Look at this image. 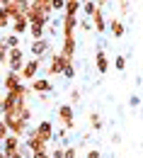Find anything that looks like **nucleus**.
I'll return each instance as SVG.
<instances>
[{
  "instance_id": "f257e3e1",
  "label": "nucleus",
  "mask_w": 143,
  "mask_h": 158,
  "mask_svg": "<svg viewBox=\"0 0 143 158\" xmlns=\"http://www.w3.org/2000/svg\"><path fill=\"white\" fill-rule=\"evenodd\" d=\"M73 63V59H68L66 54L61 51H56L51 59H49V66H46V78H54V76H63L66 73V68Z\"/></svg>"
},
{
  "instance_id": "f03ea898",
  "label": "nucleus",
  "mask_w": 143,
  "mask_h": 158,
  "mask_svg": "<svg viewBox=\"0 0 143 158\" xmlns=\"http://www.w3.org/2000/svg\"><path fill=\"white\" fill-rule=\"evenodd\" d=\"M2 122L7 124L10 134H17V136H22V134L29 129V122L22 117L20 112H15V114H2Z\"/></svg>"
},
{
  "instance_id": "7ed1b4c3",
  "label": "nucleus",
  "mask_w": 143,
  "mask_h": 158,
  "mask_svg": "<svg viewBox=\"0 0 143 158\" xmlns=\"http://www.w3.org/2000/svg\"><path fill=\"white\" fill-rule=\"evenodd\" d=\"M56 117H58V122H61L68 131L75 129V122H73V119H75V112H73V105H70V102H63V105L56 107Z\"/></svg>"
},
{
  "instance_id": "20e7f679",
  "label": "nucleus",
  "mask_w": 143,
  "mask_h": 158,
  "mask_svg": "<svg viewBox=\"0 0 143 158\" xmlns=\"http://www.w3.org/2000/svg\"><path fill=\"white\" fill-rule=\"evenodd\" d=\"M27 17H29V22H32V24H39V27H49V24H51V15H46V12H44L41 7H37L34 2L29 5Z\"/></svg>"
},
{
  "instance_id": "39448f33",
  "label": "nucleus",
  "mask_w": 143,
  "mask_h": 158,
  "mask_svg": "<svg viewBox=\"0 0 143 158\" xmlns=\"http://www.w3.org/2000/svg\"><path fill=\"white\" fill-rule=\"evenodd\" d=\"M24 63H27V61H24V49H22V46L10 49V54H7V63H5V66H7L10 71H17V73H20L22 68H24Z\"/></svg>"
},
{
  "instance_id": "423d86ee",
  "label": "nucleus",
  "mask_w": 143,
  "mask_h": 158,
  "mask_svg": "<svg viewBox=\"0 0 143 158\" xmlns=\"http://www.w3.org/2000/svg\"><path fill=\"white\" fill-rule=\"evenodd\" d=\"M24 146L32 151V153H37V151H46V141L37 134V129H27V139H24Z\"/></svg>"
},
{
  "instance_id": "0eeeda50",
  "label": "nucleus",
  "mask_w": 143,
  "mask_h": 158,
  "mask_svg": "<svg viewBox=\"0 0 143 158\" xmlns=\"http://www.w3.org/2000/svg\"><path fill=\"white\" fill-rule=\"evenodd\" d=\"M41 63H44L41 59H29L27 63H24V68L20 71V73H22V80H29V83H32V80H34L37 76H39V68H41Z\"/></svg>"
},
{
  "instance_id": "6e6552de",
  "label": "nucleus",
  "mask_w": 143,
  "mask_h": 158,
  "mask_svg": "<svg viewBox=\"0 0 143 158\" xmlns=\"http://www.w3.org/2000/svg\"><path fill=\"white\" fill-rule=\"evenodd\" d=\"M20 85H22V73L7 68L5 78H2V90H5V93H10V90H15V88H20Z\"/></svg>"
},
{
  "instance_id": "1a4fd4ad",
  "label": "nucleus",
  "mask_w": 143,
  "mask_h": 158,
  "mask_svg": "<svg viewBox=\"0 0 143 158\" xmlns=\"http://www.w3.org/2000/svg\"><path fill=\"white\" fill-rule=\"evenodd\" d=\"M34 129H37V134H39L46 143H49V141H54V136H56V129H54V124H51L49 119H41Z\"/></svg>"
},
{
  "instance_id": "9d476101",
  "label": "nucleus",
  "mask_w": 143,
  "mask_h": 158,
  "mask_svg": "<svg viewBox=\"0 0 143 158\" xmlns=\"http://www.w3.org/2000/svg\"><path fill=\"white\" fill-rule=\"evenodd\" d=\"M78 24H80L78 17H73V15H63V20H61V34H63V37H73L75 29H78Z\"/></svg>"
},
{
  "instance_id": "9b49d317",
  "label": "nucleus",
  "mask_w": 143,
  "mask_h": 158,
  "mask_svg": "<svg viewBox=\"0 0 143 158\" xmlns=\"http://www.w3.org/2000/svg\"><path fill=\"white\" fill-rule=\"evenodd\" d=\"M29 27H32V22H29V17H27V12L24 15H17L15 20H12V34H24V32H29Z\"/></svg>"
},
{
  "instance_id": "f8f14e48",
  "label": "nucleus",
  "mask_w": 143,
  "mask_h": 158,
  "mask_svg": "<svg viewBox=\"0 0 143 158\" xmlns=\"http://www.w3.org/2000/svg\"><path fill=\"white\" fill-rule=\"evenodd\" d=\"M20 146H22V136H17V134H10V136L2 141V151L7 153V158L12 156V153H15Z\"/></svg>"
},
{
  "instance_id": "ddd939ff",
  "label": "nucleus",
  "mask_w": 143,
  "mask_h": 158,
  "mask_svg": "<svg viewBox=\"0 0 143 158\" xmlns=\"http://www.w3.org/2000/svg\"><path fill=\"white\" fill-rule=\"evenodd\" d=\"M29 88H32L37 95H41V93H51V90H54V83L49 78H34L29 83Z\"/></svg>"
},
{
  "instance_id": "4468645a",
  "label": "nucleus",
  "mask_w": 143,
  "mask_h": 158,
  "mask_svg": "<svg viewBox=\"0 0 143 158\" xmlns=\"http://www.w3.org/2000/svg\"><path fill=\"white\" fill-rule=\"evenodd\" d=\"M95 68H97L100 76H104L109 71V59H107V51L104 49H97V54H95Z\"/></svg>"
},
{
  "instance_id": "2eb2a0df",
  "label": "nucleus",
  "mask_w": 143,
  "mask_h": 158,
  "mask_svg": "<svg viewBox=\"0 0 143 158\" xmlns=\"http://www.w3.org/2000/svg\"><path fill=\"white\" fill-rule=\"evenodd\" d=\"M75 49H78V39H75V34H73V37H63L61 54H66L68 59H73V56H75Z\"/></svg>"
},
{
  "instance_id": "dca6fc26",
  "label": "nucleus",
  "mask_w": 143,
  "mask_h": 158,
  "mask_svg": "<svg viewBox=\"0 0 143 158\" xmlns=\"http://www.w3.org/2000/svg\"><path fill=\"white\" fill-rule=\"evenodd\" d=\"M90 20H92V27H95V32H100V34L109 29V22H107V17L102 15V7H97V12H95Z\"/></svg>"
},
{
  "instance_id": "f3484780",
  "label": "nucleus",
  "mask_w": 143,
  "mask_h": 158,
  "mask_svg": "<svg viewBox=\"0 0 143 158\" xmlns=\"http://www.w3.org/2000/svg\"><path fill=\"white\" fill-rule=\"evenodd\" d=\"M109 32H112V37L114 39H121L124 37V32H126V27H124V22L119 20V17H109Z\"/></svg>"
},
{
  "instance_id": "a211bd4d",
  "label": "nucleus",
  "mask_w": 143,
  "mask_h": 158,
  "mask_svg": "<svg viewBox=\"0 0 143 158\" xmlns=\"http://www.w3.org/2000/svg\"><path fill=\"white\" fill-rule=\"evenodd\" d=\"M82 10V2L80 0H66V7H63V15H73L78 17V12Z\"/></svg>"
},
{
  "instance_id": "6ab92c4d",
  "label": "nucleus",
  "mask_w": 143,
  "mask_h": 158,
  "mask_svg": "<svg viewBox=\"0 0 143 158\" xmlns=\"http://www.w3.org/2000/svg\"><path fill=\"white\" fill-rule=\"evenodd\" d=\"M87 119H90V129H92V131H102L104 122H102V114H100V112H95V110H92V112L87 114Z\"/></svg>"
},
{
  "instance_id": "aec40b11",
  "label": "nucleus",
  "mask_w": 143,
  "mask_h": 158,
  "mask_svg": "<svg viewBox=\"0 0 143 158\" xmlns=\"http://www.w3.org/2000/svg\"><path fill=\"white\" fill-rule=\"evenodd\" d=\"M80 12L87 17V20H90V17L97 12V2H95V0H85V2H82V10H80Z\"/></svg>"
},
{
  "instance_id": "412c9836",
  "label": "nucleus",
  "mask_w": 143,
  "mask_h": 158,
  "mask_svg": "<svg viewBox=\"0 0 143 158\" xmlns=\"http://www.w3.org/2000/svg\"><path fill=\"white\" fill-rule=\"evenodd\" d=\"M2 41H5L10 49H17V46H22V37H20V34H7V37H2Z\"/></svg>"
},
{
  "instance_id": "4be33fe9",
  "label": "nucleus",
  "mask_w": 143,
  "mask_h": 158,
  "mask_svg": "<svg viewBox=\"0 0 143 158\" xmlns=\"http://www.w3.org/2000/svg\"><path fill=\"white\" fill-rule=\"evenodd\" d=\"M29 34H32V39H46V27L32 24V27H29Z\"/></svg>"
},
{
  "instance_id": "5701e85b",
  "label": "nucleus",
  "mask_w": 143,
  "mask_h": 158,
  "mask_svg": "<svg viewBox=\"0 0 143 158\" xmlns=\"http://www.w3.org/2000/svg\"><path fill=\"white\" fill-rule=\"evenodd\" d=\"M32 2H34L37 7H41L46 15H51V12H54V10H51V0H32Z\"/></svg>"
},
{
  "instance_id": "b1692460",
  "label": "nucleus",
  "mask_w": 143,
  "mask_h": 158,
  "mask_svg": "<svg viewBox=\"0 0 143 158\" xmlns=\"http://www.w3.org/2000/svg\"><path fill=\"white\" fill-rule=\"evenodd\" d=\"M114 68H117L119 73L126 68V56H124V54H117V59H114Z\"/></svg>"
},
{
  "instance_id": "393cba45",
  "label": "nucleus",
  "mask_w": 143,
  "mask_h": 158,
  "mask_svg": "<svg viewBox=\"0 0 143 158\" xmlns=\"http://www.w3.org/2000/svg\"><path fill=\"white\" fill-rule=\"evenodd\" d=\"M7 54H10V46L0 39V63H7Z\"/></svg>"
},
{
  "instance_id": "a878e982",
  "label": "nucleus",
  "mask_w": 143,
  "mask_h": 158,
  "mask_svg": "<svg viewBox=\"0 0 143 158\" xmlns=\"http://www.w3.org/2000/svg\"><path fill=\"white\" fill-rule=\"evenodd\" d=\"M12 24V17L5 12V10H0V29H5V27H10Z\"/></svg>"
},
{
  "instance_id": "bb28decb",
  "label": "nucleus",
  "mask_w": 143,
  "mask_h": 158,
  "mask_svg": "<svg viewBox=\"0 0 143 158\" xmlns=\"http://www.w3.org/2000/svg\"><path fill=\"white\" fill-rule=\"evenodd\" d=\"M7 136H10V129H7V124L0 119V148H2V141H5Z\"/></svg>"
},
{
  "instance_id": "cd10ccee",
  "label": "nucleus",
  "mask_w": 143,
  "mask_h": 158,
  "mask_svg": "<svg viewBox=\"0 0 143 158\" xmlns=\"http://www.w3.org/2000/svg\"><path fill=\"white\" fill-rule=\"evenodd\" d=\"M63 7H66V0H51V10L54 12H63Z\"/></svg>"
},
{
  "instance_id": "c85d7f7f",
  "label": "nucleus",
  "mask_w": 143,
  "mask_h": 158,
  "mask_svg": "<svg viewBox=\"0 0 143 158\" xmlns=\"http://www.w3.org/2000/svg\"><path fill=\"white\" fill-rule=\"evenodd\" d=\"M63 158H78V148H75V146H66V153H63Z\"/></svg>"
},
{
  "instance_id": "c756f323",
  "label": "nucleus",
  "mask_w": 143,
  "mask_h": 158,
  "mask_svg": "<svg viewBox=\"0 0 143 158\" xmlns=\"http://www.w3.org/2000/svg\"><path fill=\"white\" fill-rule=\"evenodd\" d=\"M78 27H80L82 32H92V29H95V27H92V20H80Z\"/></svg>"
},
{
  "instance_id": "7c9ffc66",
  "label": "nucleus",
  "mask_w": 143,
  "mask_h": 158,
  "mask_svg": "<svg viewBox=\"0 0 143 158\" xmlns=\"http://www.w3.org/2000/svg\"><path fill=\"white\" fill-rule=\"evenodd\" d=\"M63 153H66V146H61V143H58V146L51 151V158H63Z\"/></svg>"
},
{
  "instance_id": "2f4dec72",
  "label": "nucleus",
  "mask_w": 143,
  "mask_h": 158,
  "mask_svg": "<svg viewBox=\"0 0 143 158\" xmlns=\"http://www.w3.org/2000/svg\"><path fill=\"white\" fill-rule=\"evenodd\" d=\"M63 78H68V80H73V78H75V63H70V66L66 68V73H63Z\"/></svg>"
},
{
  "instance_id": "473e14b6",
  "label": "nucleus",
  "mask_w": 143,
  "mask_h": 158,
  "mask_svg": "<svg viewBox=\"0 0 143 158\" xmlns=\"http://www.w3.org/2000/svg\"><path fill=\"white\" fill-rule=\"evenodd\" d=\"M68 136V129H66V127H61V129H58V131H56V136H54V141H61L63 143V139Z\"/></svg>"
},
{
  "instance_id": "72a5a7b5",
  "label": "nucleus",
  "mask_w": 143,
  "mask_h": 158,
  "mask_svg": "<svg viewBox=\"0 0 143 158\" xmlns=\"http://www.w3.org/2000/svg\"><path fill=\"white\" fill-rule=\"evenodd\" d=\"M68 98H70V105H78V102H80V90H75V88H73Z\"/></svg>"
},
{
  "instance_id": "f704fd0d",
  "label": "nucleus",
  "mask_w": 143,
  "mask_h": 158,
  "mask_svg": "<svg viewBox=\"0 0 143 158\" xmlns=\"http://www.w3.org/2000/svg\"><path fill=\"white\" fill-rule=\"evenodd\" d=\"M85 158H102V153H100V148H90L85 153Z\"/></svg>"
},
{
  "instance_id": "c9c22d12",
  "label": "nucleus",
  "mask_w": 143,
  "mask_h": 158,
  "mask_svg": "<svg viewBox=\"0 0 143 158\" xmlns=\"http://www.w3.org/2000/svg\"><path fill=\"white\" fill-rule=\"evenodd\" d=\"M119 10H121V15L129 12V0H119Z\"/></svg>"
},
{
  "instance_id": "e433bc0d",
  "label": "nucleus",
  "mask_w": 143,
  "mask_h": 158,
  "mask_svg": "<svg viewBox=\"0 0 143 158\" xmlns=\"http://www.w3.org/2000/svg\"><path fill=\"white\" fill-rule=\"evenodd\" d=\"M32 158H51L49 151H37V153H32Z\"/></svg>"
},
{
  "instance_id": "4c0bfd02",
  "label": "nucleus",
  "mask_w": 143,
  "mask_h": 158,
  "mask_svg": "<svg viewBox=\"0 0 143 158\" xmlns=\"http://www.w3.org/2000/svg\"><path fill=\"white\" fill-rule=\"evenodd\" d=\"M129 105H131V107H138V105H141V98H138V95H131Z\"/></svg>"
},
{
  "instance_id": "58836bf2",
  "label": "nucleus",
  "mask_w": 143,
  "mask_h": 158,
  "mask_svg": "<svg viewBox=\"0 0 143 158\" xmlns=\"http://www.w3.org/2000/svg\"><path fill=\"white\" fill-rule=\"evenodd\" d=\"M97 2V7H104V5H109V0H95Z\"/></svg>"
},
{
  "instance_id": "ea45409f",
  "label": "nucleus",
  "mask_w": 143,
  "mask_h": 158,
  "mask_svg": "<svg viewBox=\"0 0 143 158\" xmlns=\"http://www.w3.org/2000/svg\"><path fill=\"white\" fill-rule=\"evenodd\" d=\"M7 2H12V0H0V5H2V7H5V5H7Z\"/></svg>"
},
{
  "instance_id": "a19ab883",
  "label": "nucleus",
  "mask_w": 143,
  "mask_h": 158,
  "mask_svg": "<svg viewBox=\"0 0 143 158\" xmlns=\"http://www.w3.org/2000/svg\"><path fill=\"white\" fill-rule=\"evenodd\" d=\"M0 158H7V153H5V151H2V148H0Z\"/></svg>"
},
{
  "instance_id": "79ce46f5",
  "label": "nucleus",
  "mask_w": 143,
  "mask_h": 158,
  "mask_svg": "<svg viewBox=\"0 0 143 158\" xmlns=\"http://www.w3.org/2000/svg\"><path fill=\"white\" fill-rule=\"evenodd\" d=\"M0 110H2V98H0Z\"/></svg>"
},
{
  "instance_id": "37998d69",
  "label": "nucleus",
  "mask_w": 143,
  "mask_h": 158,
  "mask_svg": "<svg viewBox=\"0 0 143 158\" xmlns=\"http://www.w3.org/2000/svg\"><path fill=\"white\" fill-rule=\"evenodd\" d=\"M0 68H2V63H0Z\"/></svg>"
},
{
  "instance_id": "c03bdc74",
  "label": "nucleus",
  "mask_w": 143,
  "mask_h": 158,
  "mask_svg": "<svg viewBox=\"0 0 143 158\" xmlns=\"http://www.w3.org/2000/svg\"><path fill=\"white\" fill-rule=\"evenodd\" d=\"M0 10H2V5H0Z\"/></svg>"
},
{
  "instance_id": "a18cd8bd",
  "label": "nucleus",
  "mask_w": 143,
  "mask_h": 158,
  "mask_svg": "<svg viewBox=\"0 0 143 158\" xmlns=\"http://www.w3.org/2000/svg\"><path fill=\"white\" fill-rule=\"evenodd\" d=\"M80 2H85V0H80Z\"/></svg>"
}]
</instances>
